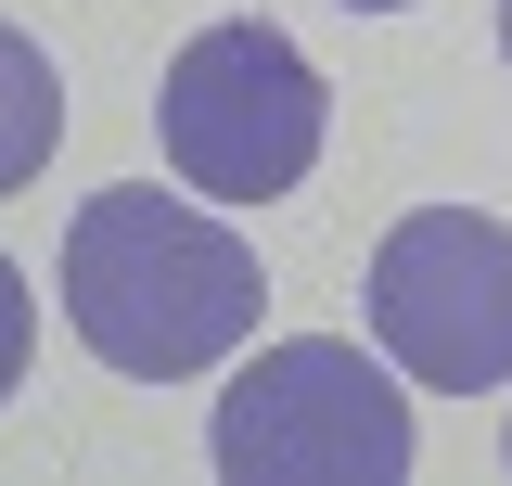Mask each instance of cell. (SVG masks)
<instances>
[{"label": "cell", "mask_w": 512, "mask_h": 486, "mask_svg": "<svg viewBox=\"0 0 512 486\" xmlns=\"http://www.w3.org/2000/svg\"><path fill=\"white\" fill-rule=\"evenodd\" d=\"M256 307H269L256 243L218 231V218H192V205H167L154 180L90 192L77 231H64V320H77V346L103 371H128V384L218 371L256 333Z\"/></svg>", "instance_id": "1"}, {"label": "cell", "mask_w": 512, "mask_h": 486, "mask_svg": "<svg viewBox=\"0 0 512 486\" xmlns=\"http://www.w3.org/2000/svg\"><path fill=\"white\" fill-rule=\"evenodd\" d=\"M154 128H167V167L218 205H282V192L320 167V128H333V90L320 64L256 26V13H218L192 26L167 90H154Z\"/></svg>", "instance_id": "2"}, {"label": "cell", "mask_w": 512, "mask_h": 486, "mask_svg": "<svg viewBox=\"0 0 512 486\" xmlns=\"http://www.w3.org/2000/svg\"><path fill=\"white\" fill-rule=\"evenodd\" d=\"M205 448L231 486H397L410 474V397L346 333H282L244 359V384H218Z\"/></svg>", "instance_id": "3"}, {"label": "cell", "mask_w": 512, "mask_h": 486, "mask_svg": "<svg viewBox=\"0 0 512 486\" xmlns=\"http://www.w3.org/2000/svg\"><path fill=\"white\" fill-rule=\"evenodd\" d=\"M372 333L436 397L512 384V231L487 205H410L372 243Z\"/></svg>", "instance_id": "4"}, {"label": "cell", "mask_w": 512, "mask_h": 486, "mask_svg": "<svg viewBox=\"0 0 512 486\" xmlns=\"http://www.w3.org/2000/svg\"><path fill=\"white\" fill-rule=\"evenodd\" d=\"M52 141H64V77H52V52L26 26H0V192L39 180Z\"/></svg>", "instance_id": "5"}, {"label": "cell", "mask_w": 512, "mask_h": 486, "mask_svg": "<svg viewBox=\"0 0 512 486\" xmlns=\"http://www.w3.org/2000/svg\"><path fill=\"white\" fill-rule=\"evenodd\" d=\"M26 346H39V295H26V269L0 256V397L26 384Z\"/></svg>", "instance_id": "6"}, {"label": "cell", "mask_w": 512, "mask_h": 486, "mask_svg": "<svg viewBox=\"0 0 512 486\" xmlns=\"http://www.w3.org/2000/svg\"><path fill=\"white\" fill-rule=\"evenodd\" d=\"M346 13H410V0H346Z\"/></svg>", "instance_id": "7"}, {"label": "cell", "mask_w": 512, "mask_h": 486, "mask_svg": "<svg viewBox=\"0 0 512 486\" xmlns=\"http://www.w3.org/2000/svg\"><path fill=\"white\" fill-rule=\"evenodd\" d=\"M500 64H512V0H500Z\"/></svg>", "instance_id": "8"}, {"label": "cell", "mask_w": 512, "mask_h": 486, "mask_svg": "<svg viewBox=\"0 0 512 486\" xmlns=\"http://www.w3.org/2000/svg\"><path fill=\"white\" fill-rule=\"evenodd\" d=\"M500 461H512V423H500Z\"/></svg>", "instance_id": "9"}]
</instances>
